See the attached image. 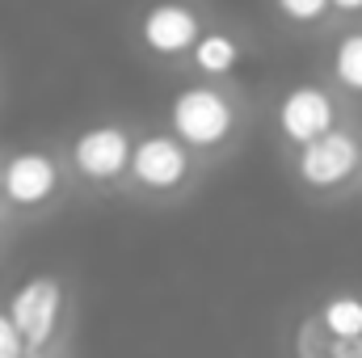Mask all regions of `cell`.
<instances>
[{"label": "cell", "instance_id": "obj_1", "mask_svg": "<svg viewBox=\"0 0 362 358\" xmlns=\"http://www.w3.org/2000/svg\"><path fill=\"white\" fill-rule=\"evenodd\" d=\"M160 127H169L206 169H215L245 148L253 127V105L240 85L185 76L160 105Z\"/></svg>", "mask_w": 362, "mask_h": 358}, {"label": "cell", "instance_id": "obj_2", "mask_svg": "<svg viewBox=\"0 0 362 358\" xmlns=\"http://www.w3.org/2000/svg\"><path fill=\"white\" fill-rule=\"evenodd\" d=\"M4 308L25 337L30 354L47 350H68L76 346V325H81V287L68 270L42 266L21 274L4 295Z\"/></svg>", "mask_w": 362, "mask_h": 358}, {"label": "cell", "instance_id": "obj_3", "mask_svg": "<svg viewBox=\"0 0 362 358\" xmlns=\"http://www.w3.org/2000/svg\"><path fill=\"white\" fill-rule=\"evenodd\" d=\"M206 173L211 169L181 144L169 127L139 122L122 198L135 202V207H148V211H173V207L189 202L202 190Z\"/></svg>", "mask_w": 362, "mask_h": 358}, {"label": "cell", "instance_id": "obj_4", "mask_svg": "<svg viewBox=\"0 0 362 358\" xmlns=\"http://www.w3.org/2000/svg\"><path fill=\"white\" fill-rule=\"evenodd\" d=\"M135 135H139L135 118L101 114V118H89V122H76L64 139H55L76 198H93V202L122 198V185H127V173H131Z\"/></svg>", "mask_w": 362, "mask_h": 358}, {"label": "cell", "instance_id": "obj_5", "mask_svg": "<svg viewBox=\"0 0 362 358\" xmlns=\"http://www.w3.org/2000/svg\"><path fill=\"white\" fill-rule=\"evenodd\" d=\"M68 202H76V190L68 178V165L55 144H17L4 148V185H0V211L17 228H38L51 215H59Z\"/></svg>", "mask_w": 362, "mask_h": 358}, {"label": "cell", "instance_id": "obj_6", "mask_svg": "<svg viewBox=\"0 0 362 358\" xmlns=\"http://www.w3.org/2000/svg\"><path fill=\"white\" fill-rule=\"evenodd\" d=\"M211 21L215 17L202 0H148L135 8L131 30H127L131 55L152 72L181 76Z\"/></svg>", "mask_w": 362, "mask_h": 358}, {"label": "cell", "instance_id": "obj_7", "mask_svg": "<svg viewBox=\"0 0 362 358\" xmlns=\"http://www.w3.org/2000/svg\"><path fill=\"white\" fill-rule=\"evenodd\" d=\"M358 169H362V135L350 131L346 122L291 152V178L308 198H337V194L354 190Z\"/></svg>", "mask_w": 362, "mask_h": 358}, {"label": "cell", "instance_id": "obj_8", "mask_svg": "<svg viewBox=\"0 0 362 358\" xmlns=\"http://www.w3.org/2000/svg\"><path fill=\"white\" fill-rule=\"evenodd\" d=\"M270 122H274V135L286 152L329 135L333 127H341V97L320 85V81H295L278 93L270 110Z\"/></svg>", "mask_w": 362, "mask_h": 358}, {"label": "cell", "instance_id": "obj_9", "mask_svg": "<svg viewBox=\"0 0 362 358\" xmlns=\"http://www.w3.org/2000/svg\"><path fill=\"white\" fill-rule=\"evenodd\" d=\"M249 64V38L228 25V21H211L206 34L198 38L189 64L181 76L189 81H223V85H240V72Z\"/></svg>", "mask_w": 362, "mask_h": 358}, {"label": "cell", "instance_id": "obj_10", "mask_svg": "<svg viewBox=\"0 0 362 358\" xmlns=\"http://www.w3.org/2000/svg\"><path fill=\"white\" fill-rule=\"evenodd\" d=\"M329 89L337 97H362V25H350L329 47Z\"/></svg>", "mask_w": 362, "mask_h": 358}, {"label": "cell", "instance_id": "obj_11", "mask_svg": "<svg viewBox=\"0 0 362 358\" xmlns=\"http://www.w3.org/2000/svg\"><path fill=\"white\" fill-rule=\"evenodd\" d=\"M316 321L329 337H362V295L358 291L325 295L316 308Z\"/></svg>", "mask_w": 362, "mask_h": 358}, {"label": "cell", "instance_id": "obj_12", "mask_svg": "<svg viewBox=\"0 0 362 358\" xmlns=\"http://www.w3.org/2000/svg\"><path fill=\"white\" fill-rule=\"evenodd\" d=\"M270 13L291 30H316L333 17L329 0H270Z\"/></svg>", "mask_w": 362, "mask_h": 358}, {"label": "cell", "instance_id": "obj_13", "mask_svg": "<svg viewBox=\"0 0 362 358\" xmlns=\"http://www.w3.org/2000/svg\"><path fill=\"white\" fill-rule=\"evenodd\" d=\"M291 358H329V333L320 329L316 312H308L295 329H291Z\"/></svg>", "mask_w": 362, "mask_h": 358}, {"label": "cell", "instance_id": "obj_14", "mask_svg": "<svg viewBox=\"0 0 362 358\" xmlns=\"http://www.w3.org/2000/svg\"><path fill=\"white\" fill-rule=\"evenodd\" d=\"M25 354H30V346L17 333V325H13V316H8V308L0 299V358H25Z\"/></svg>", "mask_w": 362, "mask_h": 358}, {"label": "cell", "instance_id": "obj_15", "mask_svg": "<svg viewBox=\"0 0 362 358\" xmlns=\"http://www.w3.org/2000/svg\"><path fill=\"white\" fill-rule=\"evenodd\" d=\"M329 358H362V337H329Z\"/></svg>", "mask_w": 362, "mask_h": 358}, {"label": "cell", "instance_id": "obj_16", "mask_svg": "<svg viewBox=\"0 0 362 358\" xmlns=\"http://www.w3.org/2000/svg\"><path fill=\"white\" fill-rule=\"evenodd\" d=\"M17 232H21V228H17V224L0 211V262H4V253L13 249V236H17Z\"/></svg>", "mask_w": 362, "mask_h": 358}, {"label": "cell", "instance_id": "obj_17", "mask_svg": "<svg viewBox=\"0 0 362 358\" xmlns=\"http://www.w3.org/2000/svg\"><path fill=\"white\" fill-rule=\"evenodd\" d=\"M333 17H362V0H329Z\"/></svg>", "mask_w": 362, "mask_h": 358}, {"label": "cell", "instance_id": "obj_18", "mask_svg": "<svg viewBox=\"0 0 362 358\" xmlns=\"http://www.w3.org/2000/svg\"><path fill=\"white\" fill-rule=\"evenodd\" d=\"M25 358H76V346H68V350H47V354H25Z\"/></svg>", "mask_w": 362, "mask_h": 358}, {"label": "cell", "instance_id": "obj_19", "mask_svg": "<svg viewBox=\"0 0 362 358\" xmlns=\"http://www.w3.org/2000/svg\"><path fill=\"white\" fill-rule=\"evenodd\" d=\"M0 185H4V148H0Z\"/></svg>", "mask_w": 362, "mask_h": 358}, {"label": "cell", "instance_id": "obj_20", "mask_svg": "<svg viewBox=\"0 0 362 358\" xmlns=\"http://www.w3.org/2000/svg\"><path fill=\"white\" fill-rule=\"evenodd\" d=\"M0 97H4V76H0Z\"/></svg>", "mask_w": 362, "mask_h": 358}, {"label": "cell", "instance_id": "obj_21", "mask_svg": "<svg viewBox=\"0 0 362 358\" xmlns=\"http://www.w3.org/2000/svg\"><path fill=\"white\" fill-rule=\"evenodd\" d=\"M358 181H362V169H358Z\"/></svg>", "mask_w": 362, "mask_h": 358}]
</instances>
